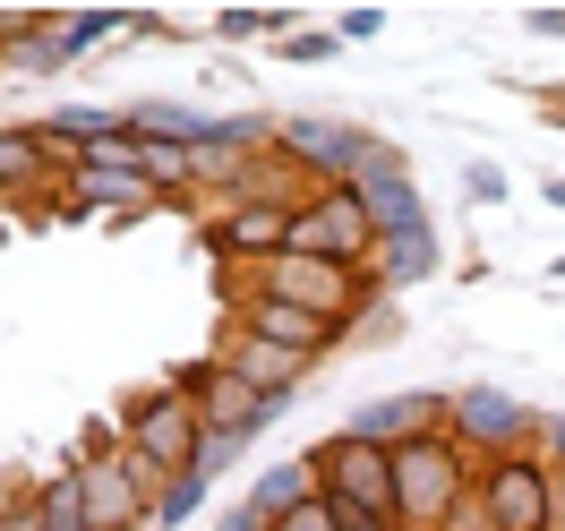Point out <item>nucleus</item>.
I'll list each match as a JSON object with an SVG mask.
<instances>
[{
	"label": "nucleus",
	"instance_id": "nucleus-1",
	"mask_svg": "<svg viewBox=\"0 0 565 531\" xmlns=\"http://www.w3.org/2000/svg\"><path fill=\"white\" fill-rule=\"evenodd\" d=\"M163 386H172L180 403L198 412V428H206V480H214L232 455H241L248 437H266V421H275V403H266V394H248V386H241V369H232L223 352L180 360Z\"/></svg>",
	"mask_w": 565,
	"mask_h": 531
},
{
	"label": "nucleus",
	"instance_id": "nucleus-2",
	"mask_svg": "<svg viewBox=\"0 0 565 531\" xmlns=\"http://www.w3.org/2000/svg\"><path fill=\"white\" fill-rule=\"evenodd\" d=\"M241 291L318 309V318H334V326H360V309L377 300V275H369V266H326V257H291V248H282V257L248 266V275H223V300H241Z\"/></svg>",
	"mask_w": 565,
	"mask_h": 531
},
{
	"label": "nucleus",
	"instance_id": "nucleus-3",
	"mask_svg": "<svg viewBox=\"0 0 565 531\" xmlns=\"http://www.w3.org/2000/svg\"><path fill=\"white\" fill-rule=\"evenodd\" d=\"M471 471H480V463L455 446V428L403 446V455H394V523L403 531H437L462 497H471Z\"/></svg>",
	"mask_w": 565,
	"mask_h": 531
},
{
	"label": "nucleus",
	"instance_id": "nucleus-4",
	"mask_svg": "<svg viewBox=\"0 0 565 531\" xmlns=\"http://www.w3.org/2000/svg\"><path fill=\"white\" fill-rule=\"evenodd\" d=\"M120 446H129V455H146L154 471H172V480L206 471V428H198V412H189L163 378L120 403Z\"/></svg>",
	"mask_w": 565,
	"mask_h": 531
},
{
	"label": "nucleus",
	"instance_id": "nucleus-5",
	"mask_svg": "<svg viewBox=\"0 0 565 531\" xmlns=\"http://www.w3.org/2000/svg\"><path fill=\"white\" fill-rule=\"evenodd\" d=\"M291 257H326V266H377V214L360 198V180L309 189V206L291 214Z\"/></svg>",
	"mask_w": 565,
	"mask_h": 531
},
{
	"label": "nucleus",
	"instance_id": "nucleus-6",
	"mask_svg": "<svg viewBox=\"0 0 565 531\" xmlns=\"http://www.w3.org/2000/svg\"><path fill=\"white\" fill-rule=\"evenodd\" d=\"M300 463H309L318 497H334L343 514H394V455L386 446H369V437H352V428H326Z\"/></svg>",
	"mask_w": 565,
	"mask_h": 531
},
{
	"label": "nucleus",
	"instance_id": "nucleus-7",
	"mask_svg": "<svg viewBox=\"0 0 565 531\" xmlns=\"http://www.w3.org/2000/svg\"><path fill=\"white\" fill-rule=\"evenodd\" d=\"M275 155L309 180V189H334V180L369 172V163L386 155V138H377V129H352V120H275Z\"/></svg>",
	"mask_w": 565,
	"mask_h": 531
},
{
	"label": "nucleus",
	"instance_id": "nucleus-8",
	"mask_svg": "<svg viewBox=\"0 0 565 531\" xmlns=\"http://www.w3.org/2000/svg\"><path fill=\"white\" fill-rule=\"evenodd\" d=\"M455 446H462L471 463L523 455V446H540V412H531V403H514L505 386H462V394H455Z\"/></svg>",
	"mask_w": 565,
	"mask_h": 531
},
{
	"label": "nucleus",
	"instance_id": "nucleus-9",
	"mask_svg": "<svg viewBox=\"0 0 565 531\" xmlns=\"http://www.w3.org/2000/svg\"><path fill=\"white\" fill-rule=\"evenodd\" d=\"M471 489H480V506H489L497 531H548V455H540V446L480 463Z\"/></svg>",
	"mask_w": 565,
	"mask_h": 531
},
{
	"label": "nucleus",
	"instance_id": "nucleus-10",
	"mask_svg": "<svg viewBox=\"0 0 565 531\" xmlns=\"http://www.w3.org/2000/svg\"><path fill=\"white\" fill-rule=\"evenodd\" d=\"M352 437H369V446H386V455H403V446H420V437H446L455 428V394H377V403H360L352 421Z\"/></svg>",
	"mask_w": 565,
	"mask_h": 531
},
{
	"label": "nucleus",
	"instance_id": "nucleus-11",
	"mask_svg": "<svg viewBox=\"0 0 565 531\" xmlns=\"http://www.w3.org/2000/svg\"><path fill=\"white\" fill-rule=\"evenodd\" d=\"M232 326H241V334H257V343H282V352H300V360H334V352H343V334H352V326L318 318V309L257 300V291H241V300H232Z\"/></svg>",
	"mask_w": 565,
	"mask_h": 531
},
{
	"label": "nucleus",
	"instance_id": "nucleus-12",
	"mask_svg": "<svg viewBox=\"0 0 565 531\" xmlns=\"http://www.w3.org/2000/svg\"><path fill=\"white\" fill-rule=\"evenodd\" d=\"M70 155L52 146V129L43 120H9L0 129V198L18 206V198H43V189H70Z\"/></svg>",
	"mask_w": 565,
	"mask_h": 531
},
{
	"label": "nucleus",
	"instance_id": "nucleus-13",
	"mask_svg": "<svg viewBox=\"0 0 565 531\" xmlns=\"http://www.w3.org/2000/svg\"><path fill=\"white\" fill-rule=\"evenodd\" d=\"M77 489H86V531H154V497L111 463H77Z\"/></svg>",
	"mask_w": 565,
	"mask_h": 531
},
{
	"label": "nucleus",
	"instance_id": "nucleus-14",
	"mask_svg": "<svg viewBox=\"0 0 565 531\" xmlns=\"http://www.w3.org/2000/svg\"><path fill=\"white\" fill-rule=\"evenodd\" d=\"M214 352L232 360V369H241V386H248V394H266L275 412H282V403H291L300 386H309V369H318V360L282 352V343H257V334H241V326H232V334H223Z\"/></svg>",
	"mask_w": 565,
	"mask_h": 531
},
{
	"label": "nucleus",
	"instance_id": "nucleus-15",
	"mask_svg": "<svg viewBox=\"0 0 565 531\" xmlns=\"http://www.w3.org/2000/svg\"><path fill=\"white\" fill-rule=\"evenodd\" d=\"M70 198L86 214H111V223H138V214H163V189L138 180L129 163H77L70 172Z\"/></svg>",
	"mask_w": 565,
	"mask_h": 531
},
{
	"label": "nucleus",
	"instance_id": "nucleus-16",
	"mask_svg": "<svg viewBox=\"0 0 565 531\" xmlns=\"http://www.w3.org/2000/svg\"><path fill=\"white\" fill-rule=\"evenodd\" d=\"M300 497H318V480H309V463H275V471H257V489H248L241 506H248V514H257L266 531H275L282 514L300 506Z\"/></svg>",
	"mask_w": 565,
	"mask_h": 531
},
{
	"label": "nucleus",
	"instance_id": "nucleus-17",
	"mask_svg": "<svg viewBox=\"0 0 565 531\" xmlns=\"http://www.w3.org/2000/svg\"><path fill=\"white\" fill-rule=\"evenodd\" d=\"M111 35H138V18H120V9H86V18H61V70H77L95 43H111Z\"/></svg>",
	"mask_w": 565,
	"mask_h": 531
},
{
	"label": "nucleus",
	"instance_id": "nucleus-18",
	"mask_svg": "<svg viewBox=\"0 0 565 531\" xmlns=\"http://www.w3.org/2000/svg\"><path fill=\"white\" fill-rule=\"evenodd\" d=\"M420 275H437V232L377 241V284H420Z\"/></svg>",
	"mask_w": 565,
	"mask_h": 531
},
{
	"label": "nucleus",
	"instance_id": "nucleus-19",
	"mask_svg": "<svg viewBox=\"0 0 565 531\" xmlns=\"http://www.w3.org/2000/svg\"><path fill=\"white\" fill-rule=\"evenodd\" d=\"M43 531H86V489H77V463H61L43 480Z\"/></svg>",
	"mask_w": 565,
	"mask_h": 531
},
{
	"label": "nucleus",
	"instance_id": "nucleus-20",
	"mask_svg": "<svg viewBox=\"0 0 565 531\" xmlns=\"http://www.w3.org/2000/svg\"><path fill=\"white\" fill-rule=\"evenodd\" d=\"M214 35L223 43H257V35H300V18H291V9H223V18H214Z\"/></svg>",
	"mask_w": 565,
	"mask_h": 531
},
{
	"label": "nucleus",
	"instance_id": "nucleus-21",
	"mask_svg": "<svg viewBox=\"0 0 565 531\" xmlns=\"http://www.w3.org/2000/svg\"><path fill=\"white\" fill-rule=\"evenodd\" d=\"M206 471H189V480H172V489L154 497V531H180V523H198V514H206Z\"/></svg>",
	"mask_w": 565,
	"mask_h": 531
},
{
	"label": "nucleus",
	"instance_id": "nucleus-22",
	"mask_svg": "<svg viewBox=\"0 0 565 531\" xmlns=\"http://www.w3.org/2000/svg\"><path fill=\"white\" fill-rule=\"evenodd\" d=\"M0 531H43V480H26V489L0 497Z\"/></svg>",
	"mask_w": 565,
	"mask_h": 531
},
{
	"label": "nucleus",
	"instance_id": "nucleus-23",
	"mask_svg": "<svg viewBox=\"0 0 565 531\" xmlns=\"http://www.w3.org/2000/svg\"><path fill=\"white\" fill-rule=\"evenodd\" d=\"M334 52H343L334 26H300V35H282V61H334Z\"/></svg>",
	"mask_w": 565,
	"mask_h": 531
},
{
	"label": "nucleus",
	"instance_id": "nucleus-24",
	"mask_svg": "<svg viewBox=\"0 0 565 531\" xmlns=\"http://www.w3.org/2000/svg\"><path fill=\"white\" fill-rule=\"evenodd\" d=\"M275 531H343V514H334V497H300Z\"/></svg>",
	"mask_w": 565,
	"mask_h": 531
},
{
	"label": "nucleus",
	"instance_id": "nucleus-25",
	"mask_svg": "<svg viewBox=\"0 0 565 531\" xmlns=\"http://www.w3.org/2000/svg\"><path fill=\"white\" fill-rule=\"evenodd\" d=\"M334 35H343V43H377V35H386V18H377V9H343Z\"/></svg>",
	"mask_w": 565,
	"mask_h": 531
},
{
	"label": "nucleus",
	"instance_id": "nucleus-26",
	"mask_svg": "<svg viewBox=\"0 0 565 531\" xmlns=\"http://www.w3.org/2000/svg\"><path fill=\"white\" fill-rule=\"evenodd\" d=\"M462 189H471L480 206H497V198H505V172H497V163H471V172H462Z\"/></svg>",
	"mask_w": 565,
	"mask_h": 531
},
{
	"label": "nucleus",
	"instance_id": "nucleus-27",
	"mask_svg": "<svg viewBox=\"0 0 565 531\" xmlns=\"http://www.w3.org/2000/svg\"><path fill=\"white\" fill-rule=\"evenodd\" d=\"M437 531H497V523H489V506H480V489H471V497H462V506H455V514H446Z\"/></svg>",
	"mask_w": 565,
	"mask_h": 531
},
{
	"label": "nucleus",
	"instance_id": "nucleus-28",
	"mask_svg": "<svg viewBox=\"0 0 565 531\" xmlns=\"http://www.w3.org/2000/svg\"><path fill=\"white\" fill-rule=\"evenodd\" d=\"M540 455L565 463V412H540Z\"/></svg>",
	"mask_w": 565,
	"mask_h": 531
},
{
	"label": "nucleus",
	"instance_id": "nucleus-29",
	"mask_svg": "<svg viewBox=\"0 0 565 531\" xmlns=\"http://www.w3.org/2000/svg\"><path fill=\"white\" fill-rule=\"evenodd\" d=\"M548 531H565V463H548Z\"/></svg>",
	"mask_w": 565,
	"mask_h": 531
},
{
	"label": "nucleus",
	"instance_id": "nucleus-30",
	"mask_svg": "<svg viewBox=\"0 0 565 531\" xmlns=\"http://www.w3.org/2000/svg\"><path fill=\"white\" fill-rule=\"evenodd\" d=\"M523 26H531V35H548V43H565V9H531Z\"/></svg>",
	"mask_w": 565,
	"mask_h": 531
},
{
	"label": "nucleus",
	"instance_id": "nucleus-31",
	"mask_svg": "<svg viewBox=\"0 0 565 531\" xmlns=\"http://www.w3.org/2000/svg\"><path fill=\"white\" fill-rule=\"evenodd\" d=\"M334 514H343V506H334ZM343 531H403V523H394V514H343Z\"/></svg>",
	"mask_w": 565,
	"mask_h": 531
},
{
	"label": "nucleus",
	"instance_id": "nucleus-32",
	"mask_svg": "<svg viewBox=\"0 0 565 531\" xmlns=\"http://www.w3.org/2000/svg\"><path fill=\"white\" fill-rule=\"evenodd\" d=\"M548 275H557V284H565V257H557V266H548Z\"/></svg>",
	"mask_w": 565,
	"mask_h": 531
},
{
	"label": "nucleus",
	"instance_id": "nucleus-33",
	"mask_svg": "<svg viewBox=\"0 0 565 531\" xmlns=\"http://www.w3.org/2000/svg\"><path fill=\"white\" fill-rule=\"evenodd\" d=\"M0 214H9V198H0Z\"/></svg>",
	"mask_w": 565,
	"mask_h": 531
}]
</instances>
